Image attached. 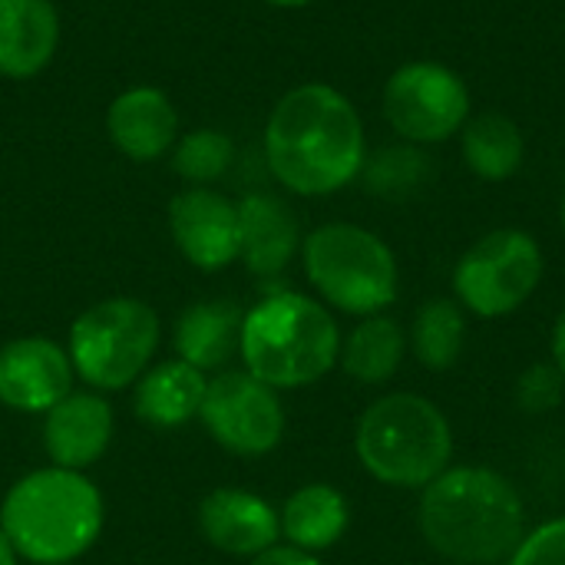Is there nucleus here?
<instances>
[{"mask_svg":"<svg viewBox=\"0 0 565 565\" xmlns=\"http://www.w3.org/2000/svg\"><path fill=\"white\" fill-rule=\"evenodd\" d=\"M271 175L295 195H331L351 185L367 162L364 122L354 103L328 83L288 89L265 126Z\"/></svg>","mask_w":565,"mask_h":565,"instance_id":"1","label":"nucleus"},{"mask_svg":"<svg viewBox=\"0 0 565 565\" xmlns=\"http://www.w3.org/2000/svg\"><path fill=\"white\" fill-rule=\"evenodd\" d=\"M427 546L460 565L507 563L526 536V507L516 487L490 467H447L420 490Z\"/></svg>","mask_w":565,"mask_h":565,"instance_id":"2","label":"nucleus"},{"mask_svg":"<svg viewBox=\"0 0 565 565\" xmlns=\"http://www.w3.org/2000/svg\"><path fill=\"white\" fill-rule=\"evenodd\" d=\"M103 497L79 470L43 467L20 477L0 507V530L13 553L33 565L79 559L103 533Z\"/></svg>","mask_w":565,"mask_h":565,"instance_id":"3","label":"nucleus"},{"mask_svg":"<svg viewBox=\"0 0 565 565\" xmlns=\"http://www.w3.org/2000/svg\"><path fill=\"white\" fill-rule=\"evenodd\" d=\"M242 364L275 391L318 384L341 354V331L328 305L301 291L265 295L242 321Z\"/></svg>","mask_w":565,"mask_h":565,"instance_id":"4","label":"nucleus"},{"mask_svg":"<svg viewBox=\"0 0 565 565\" xmlns=\"http://www.w3.org/2000/svg\"><path fill=\"white\" fill-rule=\"evenodd\" d=\"M361 467L384 487L424 490L454 460V430L444 411L420 394H384L358 420Z\"/></svg>","mask_w":565,"mask_h":565,"instance_id":"5","label":"nucleus"},{"mask_svg":"<svg viewBox=\"0 0 565 565\" xmlns=\"http://www.w3.org/2000/svg\"><path fill=\"white\" fill-rule=\"evenodd\" d=\"M301 255L311 288L344 315L371 318L397 301L401 275L391 245L354 222L315 228L305 238Z\"/></svg>","mask_w":565,"mask_h":565,"instance_id":"6","label":"nucleus"},{"mask_svg":"<svg viewBox=\"0 0 565 565\" xmlns=\"http://www.w3.org/2000/svg\"><path fill=\"white\" fill-rule=\"evenodd\" d=\"M159 348V315L139 298H106L86 308L70 328V361L93 391L136 384Z\"/></svg>","mask_w":565,"mask_h":565,"instance_id":"7","label":"nucleus"},{"mask_svg":"<svg viewBox=\"0 0 565 565\" xmlns=\"http://www.w3.org/2000/svg\"><path fill=\"white\" fill-rule=\"evenodd\" d=\"M546 258L523 228H497L473 242L454 268V295L477 318H507L540 288Z\"/></svg>","mask_w":565,"mask_h":565,"instance_id":"8","label":"nucleus"},{"mask_svg":"<svg viewBox=\"0 0 565 565\" xmlns=\"http://www.w3.org/2000/svg\"><path fill=\"white\" fill-rule=\"evenodd\" d=\"M384 116L407 142H444L467 126L470 89L444 63H404L384 86Z\"/></svg>","mask_w":565,"mask_h":565,"instance_id":"9","label":"nucleus"},{"mask_svg":"<svg viewBox=\"0 0 565 565\" xmlns=\"http://www.w3.org/2000/svg\"><path fill=\"white\" fill-rule=\"evenodd\" d=\"M209 437L235 457H265L285 437V407L275 387L248 371H222L209 381L199 411Z\"/></svg>","mask_w":565,"mask_h":565,"instance_id":"10","label":"nucleus"},{"mask_svg":"<svg viewBox=\"0 0 565 565\" xmlns=\"http://www.w3.org/2000/svg\"><path fill=\"white\" fill-rule=\"evenodd\" d=\"M169 228L182 258L202 271L238 262V205L209 185H189L172 199Z\"/></svg>","mask_w":565,"mask_h":565,"instance_id":"11","label":"nucleus"},{"mask_svg":"<svg viewBox=\"0 0 565 565\" xmlns=\"http://www.w3.org/2000/svg\"><path fill=\"white\" fill-rule=\"evenodd\" d=\"M70 354L50 338H17L0 348V404L17 414H46L73 391Z\"/></svg>","mask_w":565,"mask_h":565,"instance_id":"12","label":"nucleus"},{"mask_svg":"<svg viewBox=\"0 0 565 565\" xmlns=\"http://www.w3.org/2000/svg\"><path fill=\"white\" fill-rule=\"evenodd\" d=\"M199 530L209 546L225 556H262L278 546L281 523L278 510L258 493L238 487H218L199 503Z\"/></svg>","mask_w":565,"mask_h":565,"instance_id":"13","label":"nucleus"},{"mask_svg":"<svg viewBox=\"0 0 565 565\" xmlns=\"http://www.w3.org/2000/svg\"><path fill=\"white\" fill-rule=\"evenodd\" d=\"M113 440V407L99 391H70L56 407L43 414V450L53 467L86 470Z\"/></svg>","mask_w":565,"mask_h":565,"instance_id":"14","label":"nucleus"},{"mask_svg":"<svg viewBox=\"0 0 565 565\" xmlns=\"http://www.w3.org/2000/svg\"><path fill=\"white\" fill-rule=\"evenodd\" d=\"M106 132L126 159L156 162L179 139V113L162 89L132 86L109 103Z\"/></svg>","mask_w":565,"mask_h":565,"instance_id":"15","label":"nucleus"},{"mask_svg":"<svg viewBox=\"0 0 565 565\" xmlns=\"http://www.w3.org/2000/svg\"><path fill=\"white\" fill-rule=\"evenodd\" d=\"M301 248V228L288 202L252 192L238 202V258L258 278L281 275Z\"/></svg>","mask_w":565,"mask_h":565,"instance_id":"16","label":"nucleus"},{"mask_svg":"<svg viewBox=\"0 0 565 565\" xmlns=\"http://www.w3.org/2000/svg\"><path fill=\"white\" fill-rule=\"evenodd\" d=\"M60 13L53 0H0V76L30 79L53 60Z\"/></svg>","mask_w":565,"mask_h":565,"instance_id":"17","label":"nucleus"},{"mask_svg":"<svg viewBox=\"0 0 565 565\" xmlns=\"http://www.w3.org/2000/svg\"><path fill=\"white\" fill-rule=\"evenodd\" d=\"M245 311L235 301H195L175 321V354L195 371H222L242 341Z\"/></svg>","mask_w":565,"mask_h":565,"instance_id":"18","label":"nucleus"},{"mask_svg":"<svg viewBox=\"0 0 565 565\" xmlns=\"http://www.w3.org/2000/svg\"><path fill=\"white\" fill-rule=\"evenodd\" d=\"M209 377L185 361H162L136 381V417L156 430H175L199 417Z\"/></svg>","mask_w":565,"mask_h":565,"instance_id":"19","label":"nucleus"},{"mask_svg":"<svg viewBox=\"0 0 565 565\" xmlns=\"http://www.w3.org/2000/svg\"><path fill=\"white\" fill-rule=\"evenodd\" d=\"M278 523H281V536L288 540V546L318 556L348 533L351 507L344 493L334 490L331 483H308V487H298L285 500Z\"/></svg>","mask_w":565,"mask_h":565,"instance_id":"20","label":"nucleus"},{"mask_svg":"<svg viewBox=\"0 0 565 565\" xmlns=\"http://www.w3.org/2000/svg\"><path fill=\"white\" fill-rule=\"evenodd\" d=\"M407 354V331L391 315H371L361 318V324L341 341L338 364L344 374L358 384L377 387L391 381Z\"/></svg>","mask_w":565,"mask_h":565,"instance_id":"21","label":"nucleus"},{"mask_svg":"<svg viewBox=\"0 0 565 565\" xmlns=\"http://www.w3.org/2000/svg\"><path fill=\"white\" fill-rule=\"evenodd\" d=\"M523 132L503 113H483L463 126V159L473 175L487 182H503L523 166Z\"/></svg>","mask_w":565,"mask_h":565,"instance_id":"22","label":"nucleus"},{"mask_svg":"<svg viewBox=\"0 0 565 565\" xmlns=\"http://www.w3.org/2000/svg\"><path fill=\"white\" fill-rule=\"evenodd\" d=\"M467 344V311L457 298H430L417 308L411 324L414 358L427 371H450Z\"/></svg>","mask_w":565,"mask_h":565,"instance_id":"23","label":"nucleus"},{"mask_svg":"<svg viewBox=\"0 0 565 565\" xmlns=\"http://www.w3.org/2000/svg\"><path fill=\"white\" fill-rule=\"evenodd\" d=\"M232 159H235V146L218 129H192L172 146V169L192 185H209L222 179Z\"/></svg>","mask_w":565,"mask_h":565,"instance_id":"24","label":"nucleus"},{"mask_svg":"<svg viewBox=\"0 0 565 565\" xmlns=\"http://www.w3.org/2000/svg\"><path fill=\"white\" fill-rule=\"evenodd\" d=\"M427 156L414 146L381 149L371 162H364L367 185L381 195H404L427 179Z\"/></svg>","mask_w":565,"mask_h":565,"instance_id":"25","label":"nucleus"},{"mask_svg":"<svg viewBox=\"0 0 565 565\" xmlns=\"http://www.w3.org/2000/svg\"><path fill=\"white\" fill-rule=\"evenodd\" d=\"M516 404L523 414H550L563 404L565 394V377L559 374V367L550 361V364H530L520 381H516Z\"/></svg>","mask_w":565,"mask_h":565,"instance_id":"26","label":"nucleus"},{"mask_svg":"<svg viewBox=\"0 0 565 565\" xmlns=\"http://www.w3.org/2000/svg\"><path fill=\"white\" fill-rule=\"evenodd\" d=\"M510 565H565V516H556L523 536Z\"/></svg>","mask_w":565,"mask_h":565,"instance_id":"27","label":"nucleus"},{"mask_svg":"<svg viewBox=\"0 0 565 565\" xmlns=\"http://www.w3.org/2000/svg\"><path fill=\"white\" fill-rule=\"evenodd\" d=\"M248 565H321L318 563V556H311V553H301V550H295V546H271V550H265L262 556H255Z\"/></svg>","mask_w":565,"mask_h":565,"instance_id":"28","label":"nucleus"},{"mask_svg":"<svg viewBox=\"0 0 565 565\" xmlns=\"http://www.w3.org/2000/svg\"><path fill=\"white\" fill-rule=\"evenodd\" d=\"M550 351H553V364L559 367V374L565 377V308L559 311L556 324H553V341H550Z\"/></svg>","mask_w":565,"mask_h":565,"instance_id":"29","label":"nucleus"},{"mask_svg":"<svg viewBox=\"0 0 565 565\" xmlns=\"http://www.w3.org/2000/svg\"><path fill=\"white\" fill-rule=\"evenodd\" d=\"M0 565H17V553H13L10 540L3 536V530H0Z\"/></svg>","mask_w":565,"mask_h":565,"instance_id":"30","label":"nucleus"},{"mask_svg":"<svg viewBox=\"0 0 565 565\" xmlns=\"http://www.w3.org/2000/svg\"><path fill=\"white\" fill-rule=\"evenodd\" d=\"M271 7H285V10H298V7H308L311 0H265Z\"/></svg>","mask_w":565,"mask_h":565,"instance_id":"31","label":"nucleus"},{"mask_svg":"<svg viewBox=\"0 0 565 565\" xmlns=\"http://www.w3.org/2000/svg\"><path fill=\"white\" fill-rule=\"evenodd\" d=\"M559 218H563V232H565V195H563V209H559Z\"/></svg>","mask_w":565,"mask_h":565,"instance_id":"32","label":"nucleus"}]
</instances>
